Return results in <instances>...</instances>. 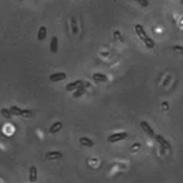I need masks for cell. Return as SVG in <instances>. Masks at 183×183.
Wrapping results in <instances>:
<instances>
[{
  "instance_id": "obj_1",
  "label": "cell",
  "mask_w": 183,
  "mask_h": 183,
  "mask_svg": "<svg viewBox=\"0 0 183 183\" xmlns=\"http://www.w3.org/2000/svg\"><path fill=\"white\" fill-rule=\"evenodd\" d=\"M135 30H136L137 35H138V37L144 43V45L146 46V48L153 49L155 47L154 41L147 35V33H146L145 30L144 29L143 25H141V24H137L135 26Z\"/></svg>"
},
{
  "instance_id": "obj_2",
  "label": "cell",
  "mask_w": 183,
  "mask_h": 183,
  "mask_svg": "<svg viewBox=\"0 0 183 183\" xmlns=\"http://www.w3.org/2000/svg\"><path fill=\"white\" fill-rule=\"evenodd\" d=\"M10 111L12 112L13 115H17V116H24V117H31L32 116V112L30 109H20L17 106H13L10 108Z\"/></svg>"
},
{
  "instance_id": "obj_3",
  "label": "cell",
  "mask_w": 183,
  "mask_h": 183,
  "mask_svg": "<svg viewBox=\"0 0 183 183\" xmlns=\"http://www.w3.org/2000/svg\"><path fill=\"white\" fill-rule=\"evenodd\" d=\"M128 138V133L126 132H119V133H114V134L108 137L107 141L109 144L118 143V141L123 140Z\"/></svg>"
},
{
  "instance_id": "obj_4",
  "label": "cell",
  "mask_w": 183,
  "mask_h": 183,
  "mask_svg": "<svg viewBox=\"0 0 183 183\" xmlns=\"http://www.w3.org/2000/svg\"><path fill=\"white\" fill-rule=\"evenodd\" d=\"M154 138H155V140H156V141L160 144V146H161L162 148L166 149V150H167V149H168V150H171V149H172V145H171V144L169 143L168 140H165L161 135L156 134V135H155Z\"/></svg>"
},
{
  "instance_id": "obj_5",
  "label": "cell",
  "mask_w": 183,
  "mask_h": 183,
  "mask_svg": "<svg viewBox=\"0 0 183 183\" xmlns=\"http://www.w3.org/2000/svg\"><path fill=\"white\" fill-rule=\"evenodd\" d=\"M140 128L144 130V132L145 133V134H147L149 137H151V138H154L156 134H155L154 130L152 129L151 126H150L147 122H146V121H140Z\"/></svg>"
},
{
  "instance_id": "obj_6",
  "label": "cell",
  "mask_w": 183,
  "mask_h": 183,
  "mask_svg": "<svg viewBox=\"0 0 183 183\" xmlns=\"http://www.w3.org/2000/svg\"><path fill=\"white\" fill-rule=\"evenodd\" d=\"M66 73L64 72H58V73H54V74L49 76V80L52 81H61V80H64L66 79Z\"/></svg>"
},
{
  "instance_id": "obj_7",
  "label": "cell",
  "mask_w": 183,
  "mask_h": 183,
  "mask_svg": "<svg viewBox=\"0 0 183 183\" xmlns=\"http://www.w3.org/2000/svg\"><path fill=\"white\" fill-rule=\"evenodd\" d=\"M45 157L47 158L48 160H58L62 158V153L60 151H49L45 154Z\"/></svg>"
},
{
  "instance_id": "obj_8",
  "label": "cell",
  "mask_w": 183,
  "mask_h": 183,
  "mask_svg": "<svg viewBox=\"0 0 183 183\" xmlns=\"http://www.w3.org/2000/svg\"><path fill=\"white\" fill-rule=\"evenodd\" d=\"M81 85H82L81 80H77L76 81H73V82H70V84H68L66 86V90L67 91H74V90H77L79 87H80Z\"/></svg>"
},
{
  "instance_id": "obj_9",
  "label": "cell",
  "mask_w": 183,
  "mask_h": 183,
  "mask_svg": "<svg viewBox=\"0 0 183 183\" xmlns=\"http://www.w3.org/2000/svg\"><path fill=\"white\" fill-rule=\"evenodd\" d=\"M62 127H63L62 122L61 121H56V122H54L51 127H49V132L51 133V134H55V133L59 132L62 129Z\"/></svg>"
},
{
  "instance_id": "obj_10",
  "label": "cell",
  "mask_w": 183,
  "mask_h": 183,
  "mask_svg": "<svg viewBox=\"0 0 183 183\" xmlns=\"http://www.w3.org/2000/svg\"><path fill=\"white\" fill-rule=\"evenodd\" d=\"M37 175H38L37 168H36L35 166H31L29 169V181L30 182H36L37 181Z\"/></svg>"
},
{
  "instance_id": "obj_11",
  "label": "cell",
  "mask_w": 183,
  "mask_h": 183,
  "mask_svg": "<svg viewBox=\"0 0 183 183\" xmlns=\"http://www.w3.org/2000/svg\"><path fill=\"white\" fill-rule=\"evenodd\" d=\"M79 141L82 146H85V147H92L94 145L93 140L87 138V137H81V138L79 140Z\"/></svg>"
},
{
  "instance_id": "obj_12",
  "label": "cell",
  "mask_w": 183,
  "mask_h": 183,
  "mask_svg": "<svg viewBox=\"0 0 183 183\" xmlns=\"http://www.w3.org/2000/svg\"><path fill=\"white\" fill-rule=\"evenodd\" d=\"M92 79L94 81L97 82H107L108 81V77L106 75L102 74V73H95L92 76Z\"/></svg>"
},
{
  "instance_id": "obj_13",
  "label": "cell",
  "mask_w": 183,
  "mask_h": 183,
  "mask_svg": "<svg viewBox=\"0 0 183 183\" xmlns=\"http://www.w3.org/2000/svg\"><path fill=\"white\" fill-rule=\"evenodd\" d=\"M49 48H51V52L52 53H56L58 52V39H57V37H55V36L52 38Z\"/></svg>"
},
{
  "instance_id": "obj_14",
  "label": "cell",
  "mask_w": 183,
  "mask_h": 183,
  "mask_svg": "<svg viewBox=\"0 0 183 183\" xmlns=\"http://www.w3.org/2000/svg\"><path fill=\"white\" fill-rule=\"evenodd\" d=\"M46 37H47V28L42 25L40 26V28L38 30V34H37V38L39 41H43L46 39Z\"/></svg>"
},
{
  "instance_id": "obj_15",
  "label": "cell",
  "mask_w": 183,
  "mask_h": 183,
  "mask_svg": "<svg viewBox=\"0 0 183 183\" xmlns=\"http://www.w3.org/2000/svg\"><path fill=\"white\" fill-rule=\"evenodd\" d=\"M1 114L2 116H4V118H6V119H11L12 118V112L10 111V109H1Z\"/></svg>"
},
{
  "instance_id": "obj_16",
  "label": "cell",
  "mask_w": 183,
  "mask_h": 183,
  "mask_svg": "<svg viewBox=\"0 0 183 183\" xmlns=\"http://www.w3.org/2000/svg\"><path fill=\"white\" fill-rule=\"evenodd\" d=\"M71 26H72V32H73V34H77V31H79V28H77V22H76V20L74 19V17H72V20H71Z\"/></svg>"
},
{
  "instance_id": "obj_17",
  "label": "cell",
  "mask_w": 183,
  "mask_h": 183,
  "mask_svg": "<svg viewBox=\"0 0 183 183\" xmlns=\"http://www.w3.org/2000/svg\"><path fill=\"white\" fill-rule=\"evenodd\" d=\"M140 148V143H136L130 147V151L131 152H136V151H138Z\"/></svg>"
},
{
  "instance_id": "obj_18",
  "label": "cell",
  "mask_w": 183,
  "mask_h": 183,
  "mask_svg": "<svg viewBox=\"0 0 183 183\" xmlns=\"http://www.w3.org/2000/svg\"><path fill=\"white\" fill-rule=\"evenodd\" d=\"M133 1L138 2L140 5L143 6V7H147L148 6V1H147V0H133Z\"/></svg>"
},
{
  "instance_id": "obj_19",
  "label": "cell",
  "mask_w": 183,
  "mask_h": 183,
  "mask_svg": "<svg viewBox=\"0 0 183 183\" xmlns=\"http://www.w3.org/2000/svg\"><path fill=\"white\" fill-rule=\"evenodd\" d=\"M172 49L178 53H183V47H181V46H173Z\"/></svg>"
},
{
  "instance_id": "obj_20",
  "label": "cell",
  "mask_w": 183,
  "mask_h": 183,
  "mask_svg": "<svg viewBox=\"0 0 183 183\" xmlns=\"http://www.w3.org/2000/svg\"><path fill=\"white\" fill-rule=\"evenodd\" d=\"M77 92L74 94V96H75L76 98H77V97H80V96L82 93H84V88H82V85L80 86V87L77 88Z\"/></svg>"
},
{
  "instance_id": "obj_21",
  "label": "cell",
  "mask_w": 183,
  "mask_h": 183,
  "mask_svg": "<svg viewBox=\"0 0 183 183\" xmlns=\"http://www.w3.org/2000/svg\"><path fill=\"white\" fill-rule=\"evenodd\" d=\"M162 109H163V111H168L169 109V104H168V102H163L162 103Z\"/></svg>"
},
{
  "instance_id": "obj_22",
  "label": "cell",
  "mask_w": 183,
  "mask_h": 183,
  "mask_svg": "<svg viewBox=\"0 0 183 183\" xmlns=\"http://www.w3.org/2000/svg\"><path fill=\"white\" fill-rule=\"evenodd\" d=\"M181 4H183V0H181Z\"/></svg>"
},
{
  "instance_id": "obj_23",
  "label": "cell",
  "mask_w": 183,
  "mask_h": 183,
  "mask_svg": "<svg viewBox=\"0 0 183 183\" xmlns=\"http://www.w3.org/2000/svg\"><path fill=\"white\" fill-rule=\"evenodd\" d=\"M20 1H24V0H20Z\"/></svg>"
}]
</instances>
